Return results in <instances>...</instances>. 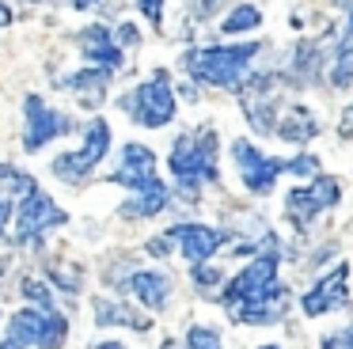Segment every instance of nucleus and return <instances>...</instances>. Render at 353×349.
Returning <instances> with one entry per match:
<instances>
[{"label": "nucleus", "instance_id": "16", "mask_svg": "<svg viewBox=\"0 0 353 349\" xmlns=\"http://www.w3.org/2000/svg\"><path fill=\"white\" fill-rule=\"evenodd\" d=\"M274 133H277V141H285V144H307L319 133V121H315V114L307 110V106H289V110L281 114Z\"/></svg>", "mask_w": 353, "mask_h": 349}, {"label": "nucleus", "instance_id": "27", "mask_svg": "<svg viewBox=\"0 0 353 349\" xmlns=\"http://www.w3.org/2000/svg\"><path fill=\"white\" fill-rule=\"evenodd\" d=\"M99 4V0H72V8H77V12H88V8H95Z\"/></svg>", "mask_w": 353, "mask_h": 349}, {"label": "nucleus", "instance_id": "10", "mask_svg": "<svg viewBox=\"0 0 353 349\" xmlns=\"http://www.w3.org/2000/svg\"><path fill=\"white\" fill-rule=\"evenodd\" d=\"M107 148H110V126L103 118H95L84 133V144L77 152H65V156L54 159V174L65 182H84L92 174V167L107 156Z\"/></svg>", "mask_w": 353, "mask_h": 349}, {"label": "nucleus", "instance_id": "19", "mask_svg": "<svg viewBox=\"0 0 353 349\" xmlns=\"http://www.w3.org/2000/svg\"><path fill=\"white\" fill-rule=\"evenodd\" d=\"M353 80V8H350V19H345V34L338 42V61H334V83L345 88Z\"/></svg>", "mask_w": 353, "mask_h": 349}, {"label": "nucleus", "instance_id": "24", "mask_svg": "<svg viewBox=\"0 0 353 349\" xmlns=\"http://www.w3.org/2000/svg\"><path fill=\"white\" fill-rule=\"evenodd\" d=\"M319 349H353V341L345 338V330H330L327 338L319 341Z\"/></svg>", "mask_w": 353, "mask_h": 349}, {"label": "nucleus", "instance_id": "31", "mask_svg": "<svg viewBox=\"0 0 353 349\" xmlns=\"http://www.w3.org/2000/svg\"><path fill=\"white\" fill-rule=\"evenodd\" d=\"M160 349H179V346H175V341H163V346H160Z\"/></svg>", "mask_w": 353, "mask_h": 349}, {"label": "nucleus", "instance_id": "6", "mask_svg": "<svg viewBox=\"0 0 353 349\" xmlns=\"http://www.w3.org/2000/svg\"><path fill=\"white\" fill-rule=\"evenodd\" d=\"M65 334H69V319L54 308H23L8 326V338L0 341V349H61Z\"/></svg>", "mask_w": 353, "mask_h": 349}, {"label": "nucleus", "instance_id": "28", "mask_svg": "<svg viewBox=\"0 0 353 349\" xmlns=\"http://www.w3.org/2000/svg\"><path fill=\"white\" fill-rule=\"evenodd\" d=\"M353 129V110H345V118H342V133H350Z\"/></svg>", "mask_w": 353, "mask_h": 349}, {"label": "nucleus", "instance_id": "14", "mask_svg": "<svg viewBox=\"0 0 353 349\" xmlns=\"http://www.w3.org/2000/svg\"><path fill=\"white\" fill-rule=\"evenodd\" d=\"M122 288L130 296H137V300L145 303V308H152V311H163V308H168V300H171V277H168V273H160V270L130 273Z\"/></svg>", "mask_w": 353, "mask_h": 349}, {"label": "nucleus", "instance_id": "26", "mask_svg": "<svg viewBox=\"0 0 353 349\" xmlns=\"http://www.w3.org/2000/svg\"><path fill=\"white\" fill-rule=\"evenodd\" d=\"M8 23H12V8L0 0V27H8Z\"/></svg>", "mask_w": 353, "mask_h": 349}, {"label": "nucleus", "instance_id": "22", "mask_svg": "<svg viewBox=\"0 0 353 349\" xmlns=\"http://www.w3.org/2000/svg\"><path fill=\"white\" fill-rule=\"evenodd\" d=\"M23 296L34 300L39 308H54V296H50V288L42 285V281H23Z\"/></svg>", "mask_w": 353, "mask_h": 349}, {"label": "nucleus", "instance_id": "9", "mask_svg": "<svg viewBox=\"0 0 353 349\" xmlns=\"http://www.w3.org/2000/svg\"><path fill=\"white\" fill-rule=\"evenodd\" d=\"M338 197H342V182H338L334 174H319L312 186L289 190V197H285V217L292 220V228H296V232H307V228H312V220L319 217V212L334 209Z\"/></svg>", "mask_w": 353, "mask_h": 349}, {"label": "nucleus", "instance_id": "5", "mask_svg": "<svg viewBox=\"0 0 353 349\" xmlns=\"http://www.w3.org/2000/svg\"><path fill=\"white\" fill-rule=\"evenodd\" d=\"M232 159H236L239 179H243V186L251 190V194H270L281 174H312L315 167H319V159H312V156L274 159V156H266V152H259L251 141L232 144Z\"/></svg>", "mask_w": 353, "mask_h": 349}, {"label": "nucleus", "instance_id": "25", "mask_svg": "<svg viewBox=\"0 0 353 349\" xmlns=\"http://www.w3.org/2000/svg\"><path fill=\"white\" fill-rule=\"evenodd\" d=\"M12 212H16V197L0 194V232H8V220H12Z\"/></svg>", "mask_w": 353, "mask_h": 349}, {"label": "nucleus", "instance_id": "2", "mask_svg": "<svg viewBox=\"0 0 353 349\" xmlns=\"http://www.w3.org/2000/svg\"><path fill=\"white\" fill-rule=\"evenodd\" d=\"M110 182L133 190V201L122 205L125 217H156V212L168 209V186L156 174V156L145 144H125L122 159H118V171L110 174Z\"/></svg>", "mask_w": 353, "mask_h": 349}, {"label": "nucleus", "instance_id": "3", "mask_svg": "<svg viewBox=\"0 0 353 349\" xmlns=\"http://www.w3.org/2000/svg\"><path fill=\"white\" fill-rule=\"evenodd\" d=\"M259 57V46L243 42V46H201V50H190L183 57L186 72L194 80L209 83V88H228L239 91L247 80H251V65Z\"/></svg>", "mask_w": 353, "mask_h": 349}, {"label": "nucleus", "instance_id": "1", "mask_svg": "<svg viewBox=\"0 0 353 349\" xmlns=\"http://www.w3.org/2000/svg\"><path fill=\"white\" fill-rule=\"evenodd\" d=\"M281 258L274 250L251 258L224 288V308L236 323H277L289 311V288L277 281Z\"/></svg>", "mask_w": 353, "mask_h": 349}, {"label": "nucleus", "instance_id": "15", "mask_svg": "<svg viewBox=\"0 0 353 349\" xmlns=\"http://www.w3.org/2000/svg\"><path fill=\"white\" fill-rule=\"evenodd\" d=\"M80 50H84V57L92 61V65H103V68H118L122 65V42H118L114 30H107L103 23H95V27L80 30Z\"/></svg>", "mask_w": 353, "mask_h": 349}, {"label": "nucleus", "instance_id": "32", "mask_svg": "<svg viewBox=\"0 0 353 349\" xmlns=\"http://www.w3.org/2000/svg\"><path fill=\"white\" fill-rule=\"evenodd\" d=\"M259 349H277V346H259Z\"/></svg>", "mask_w": 353, "mask_h": 349}, {"label": "nucleus", "instance_id": "8", "mask_svg": "<svg viewBox=\"0 0 353 349\" xmlns=\"http://www.w3.org/2000/svg\"><path fill=\"white\" fill-rule=\"evenodd\" d=\"M65 220H69L65 209L54 205L50 194H42L39 186L27 190L16 201V243H42V235H46L50 228H61Z\"/></svg>", "mask_w": 353, "mask_h": 349}, {"label": "nucleus", "instance_id": "17", "mask_svg": "<svg viewBox=\"0 0 353 349\" xmlns=\"http://www.w3.org/2000/svg\"><path fill=\"white\" fill-rule=\"evenodd\" d=\"M110 72H114V68L95 65V68H84V72H77V76H65V80H57V88L77 91V95H84L88 103H99V95L107 91V83H110Z\"/></svg>", "mask_w": 353, "mask_h": 349}, {"label": "nucleus", "instance_id": "18", "mask_svg": "<svg viewBox=\"0 0 353 349\" xmlns=\"http://www.w3.org/2000/svg\"><path fill=\"white\" fill-rule=\"evenodd\" d=\"M95 323L103 326H130V330H148V319H141L137 311L122 308L114 300H95Z\"/></svg>", "mask_w": 353, "mask_h": 349}, {"label": "nucleus", "instance_id": "20", "mask_svg": "<svg viewBox=\"0 0 353 349\" xmlns=\"http://www.w3.org/2000/svg\"><path fill=\"white\" fill-rule=\"evenodd\" d=\"M259 23H262L259 8H254V4H239L232 15H224V19H221V30H224V34H243V30H254Z\"/></svg>", "mask_w": 353, "mask_h": 349}, {"label": "nucleus", "instance_id": "29", "mask_svg": "<svg viewBox=\"0 0 353 349\" xmlns=\"http://www.w3.org/2000/svg\"><path fill=\"white\" fill-rule=\"evenodd\" d=\"M95 349H125V346H118V341H103V346H95Z\"/></svg>", "mask_w": 353, "mask_h": 349}, {"label": "nucleus", "instance_id": "30", "mask_svg": "<svg viewBox=\"0 0 353 349\" xmlns=\"http://www.w3.org/2000/svg\"><path fill=\"white\" fill-rule=\"evenodd\" d=\"M342 330H345V338H350V341H353V326H342Z\"/></svg>", "mask_w": 353, "mask_h": 349}, {"label": "nucleus", "instance_id": "21", "mask_svg": "<svg viewBox=\"0 0 353 349\" xmlns=\"http://www.w3.org/2000/svg\"><path fill=\"white\" fill-rule=\"evenodd\" d=\"M186 349H224V346L213 326H190L186 330Z\"/></svg>", "mask_w": 353, "mask_h": 349}, {"label": "nucleus", "instance_id": "4", "mask_svg": "<svg viewBox=\"0 0 353 349\" xmlns=\"http://www.w3.org/2000/svg\"><path fill=\"white\" fill-rule=\"evenodd\" d=\"M216 133L213 129H198V133H183L171 148V174H175L179 190L186 194V201H198V190L205 182H216Z\"/></svg>", "mask_w": 353, "mask_h": 349}, {"label": "nucleus", "instance_id": "13", "mask_svg": "<svg viewBox=\"0 0 353 349\" xmlns=\"http://www.w3.org/2000/svg\"><path fill=\"white\" fill-rule=\"evenodd\" d=\"M168 235H171V243L183 247V258L190 266L209 262V258L228 243V232H224V228H205V224H179V228H171Z\"/></svg>", "mask_w": 353, "mask_h": 349}, {"label": "nucleus", "instance_id": "7", "mask_svg": "<svg viewBox=\"0 0 353 349\" xmlns=\"http://www.w3.org/2000/svg\"><path fill=\"white\" fill-rule=\"evenodd\" d=\"M125 114L145 129H160L175 118V91H171L168 72H152V80L137 83L130 95L122 99Z\"/></svg>", "mask_w": 353, "mask_h": 349}, {"label": "nucleus", "instance_id": "11", "mask_svg": "<svg viewBox=\"0 0 353 349\" xmlns=\"http://www.w3.org/2000/svg\"><path fill=\"white\" fill-rule=\"evenodd\" d=\"M69 129H72V121L65 118L61 110L46 106L39 95H31V99H27V137H23V148H27V152L46 148V144L54 141V137L69 133Z\"/></svg>", "mask_w": 353, "mask_h": 349}, {"label": "nucleus", "instance_id": "12", "mask_svg": "<svg viewBox=\"0 0 353 349\" xmlns=\"http://www.w3.org/2000/svg\"><path fill=\"white\" fill-rule=\"evenodd\" d=\"M345 285H350V262H338L327 277H319L312 288H307L304 311L315 319V315H323V311L345 308V303H350V288H345Z\"/></svg>", "mask_w": 353, "mask_h": 349}, {"label": "nucleus", "instance_id": "23", "mask_svg": "<svg viewBox=\"0 0 353 349\" xmlns=\"http://www.w3.org/2000/svg\"><path fill=\"white\" fill-rule=\"evenodd\" d=\"M137 8H141V15H145L152 27L163 23V0H137Z\"/></svg>", "mask_w": 353, "mask_h": 349}]
</instances>
